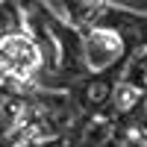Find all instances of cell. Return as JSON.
Wrapping results in <instances>:
<instances>
[{"mask_svg": "<svg viewBox=\"0 0 147 147\" xmlns=\"http://www.w3.org/2000/svg\"><path fill=\"white\" fill-rule=\"evenodd\" d=\"M132 100H136V91H132V88H121V106H127Z\"/></svg>", "mask_w": 147, "mask_h": 147, "instance_id": "2", "label": "cell"}, {"mask_svg": "<svg viewBox=\"0 0 147 147\" xmlns=\"http://www.w3.org/2000/svg\"><path fill=\"white\" fill-rule=\"evenodd\" d=\"M0 65L15 77H30L38 68V50L32 47V41L12 35V38L0 41Z\"/></svg>", "mask_w": 147, "mask_h": 147, "instance_id": "1", "label": "cell"}]
</instances>
